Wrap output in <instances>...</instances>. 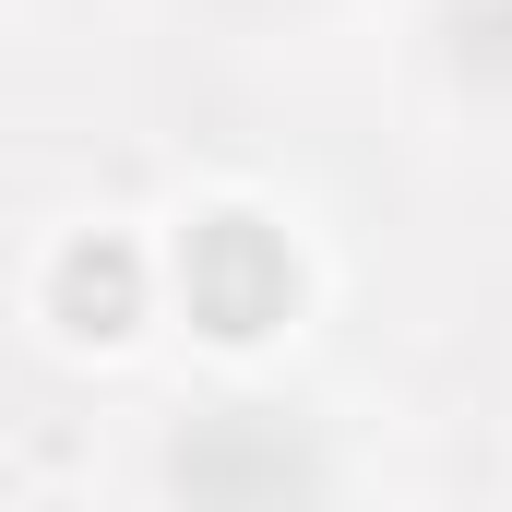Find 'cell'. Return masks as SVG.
<instances>
[{
	"label": "cell",
	"mask_w": 512,
	"mask_h": 512,
	"mask_svg": "<svg viewBox=\"0 0 512 512\" xmlns=\"http://www.w3.org/2000/svg\"><path fill=\"white\" fill-rule=\"evenodd\" d=\"M179 286H191V310H203L215 334H262V322H286L298 262H286V239H274V227H251V215H215V227H191Z\"/></svg>",
	"instance_id": "6da1fadb"
},
{
	"label": "cell",
	"mask_w": 512,
	"mask_h": 512,
	"mask_svg": "<svg viewBox=\"0 0 512 512\" xmlns=\"http://www.w3.org/2000/svg\"><path fill=\"white\" fill-rule=\"evenodd\" d=\"M60 286H72V298H96V310H108V334H131V251H72Z\"/></svg>",
	"instance_id": "7a4b0ae2"
}]
</instances>
